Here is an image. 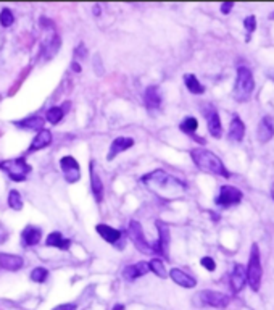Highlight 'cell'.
I'll list each match as a JSON object with an SVG mask.
<instances>
[{
	"label": "cell",
	"instance_id": "1",
	"mask_svg": "<svg viewBox=\"0 0 274 310\" xmlns=\"http://www.w3.org/2000/svg\"><path fill=\"white\" fill-rule=\"evenodd\" d=\"M140 181H142V184H145L147 187H150L153 192L165 194V197H170L168 194L178 195L181 191L186 189L184 181H181V179L168 175L163 170L150 171V173H147L145 176L140 178Z\"/></svg>",
	"mask_w": 274,
	"mask_h": 310
},
{
	"label": "cell",
	"instance_id": "2",
	"mask_svg": "<svg viewBox=\"0 0 274 310\" xmlns=\"http://www.w3.org/2000/svg\"><path fill=\"white\" fill-rule=\"evenodd\" d=\"M190 157H192V162L195 163V167L205 171V173H211V175L223 176V178L231 176V173L228 171L226 165L221 162V159L208 149L195 147L190 150Z\"/></svg>",
	"mask_w": 274,
	"mask_h": 310
},
{
	"label": "cell",
	"instance_id": "3",
	"mask_svg": "<svg viewBox=\"0 0 274 310\" xmlns=\"http://www.w3.org/2000/svg\"><path fill=\"white\" fill-rule=\"evenodd\" d=\"M255 89V81L250 68L247 67H239L237 68V78H236V84L232 89V95L237 102H247L252 97V92Z\"/></svg>",
	"mask_w": 274,
	"mask_h": 310
},
{
	"label": "cell",
	"instance_id": "4",
	"mask_svg": "<svg viewBox=\"0 0 274 310\" xmlns=\"http://www.w3.org/2000/svg\"><path fill=\"white\" fill-rule=\"evenodd\" d=\"M247 278H248V286L252 288V291L260 289L261 278H263V267H261L260 247L256 242L252 244V249H250V257H248V265H247Z\"/></svg>",
	"mask_w": 274,
	"mask_h": 310
},
{
	"label": "cell",
	"instance_id": "5",
	"mask_svg": "<svg viewBox=\"0 0 274 310\" xmlns=\"http://www.w3.org/2000/svg\"><path fill=\"white\" fill-rule=\"evenodd\" d=\"M194 299H195L197 305L213 307V308H226L231 302V297L228 294H224V292H220V291H211V289L200 291Z\"/></svg>",
	"mask_w": 274,
	"mask_h": 310
},
{
	"label": "cell",
	"instance_id": "6",
	"mask_svg": "<svg viewBox=\"0 0 274 310\" xmlns=\"http://www.w3.org/2000/svg\"><path fill=\"white\" fill-rule=\"evenodd\" d=\"M0 168H4L13 181H24L31 171V167L26 163L24 157L0 162Z\"/></svg>",
	"mask_w": 274,
	"mask_h": 310
},
{
	"label": "cell",
	"instance_id": "7",
	"mask_svg": "<svg viewBox=\"0 0 274 310\" xmlns=\"http://www.w3.org/2000/svg\"><path fill=\"white\" fill-rule=\"evenodd\" d=\"M242 197H244V194L240 189H237V187H234V186L224 184L220 187L216 197H214V203L221 209H229V207H234V205H237V203L242 202Z\"/></svg>",
	"mask_w": 274,
	"mask_h": 310
},
{
	"label": "cell",
	"instance_id": "8",
	"mask_svg": "<svg viewBox=\"0 0 274 310\" xmlns=\"http://www.w3.org/2000/svg\"><path fill=\"white\" fill-rule=\"evenodd\" d=\"M128 234H129L132 244H134V246L140 252H144V254H153V242L147 241L142 226H140V223L137 222V220H131V222H129Z\"/></svg>",
	"mask_w": 274,
	"mask_h": 310
},
{
	"label": "cell",
	"instance_id": "9",
	"mask_svg": "<svg viewBox=\"0 0 274 310\" xmlns=\"http://www.w3.org/2000/svg\"><path fill=\"white\" fill-rule=\"evenodd\" d=\"M60 167H62V171H63V176L68 183H78L79 178H81V167L78 160L71 157V155H65L60 160Z\"/></svg>",
	"mask_w": 274,
	"mask_h": 310
},
{
	"label": "cell",
	"instance_id": "10",
	"mask_svg": "<svg viewBox=\"0 0 274 310\" xmlns=\"http://www.w3.org/2000/svg\"><path fill=\"white\" fill-rule=\"evenodd\" d=\"M248 283V278H247V268L244 265H234V268H232L231 272V278H229V284H231V289L234 294H237V292H240L245 284Z\"/></svg>",
	"mask_w": 274,
	"mask_h": 310
},
{
	"label": "cell",
	"instance_id": "11",
	"mask_svg": "<svg viewBox=\"0 0 274 310\" xmlns=\"http://www.w3.org/2000/svg\"><path fill=\"white\" fill-rule=\"evenodd\" d=\"M156 230H158V239L153 242V254L166 255V250L170 247V228L161 222H156Z\"/></svg>",
	"mask_w": 274,
	"mask_h": 310
},
{
	"label": "cell",
	"instance_id": "12",
	"mask_svg": "<svg viewBox=\"0 0 274 310\" xmlns=\"http://www.w3.org/2000/svg\"><path fill=\"white\" fill-rule=\"evenodd\" d=\"M205 112V118H206V125H208V133L214 137V139H220L223 134V125H221V118L218 115V112L214 107L208 105V112Z\"/></svg>",
	"mask_w": 274,
	"mask_h": 310
},
{
	"label": "cell",
	"instance_id": "13",
	"mask_svg": "<svg viewBox=\"0 0 274 310\" xmlns=\"http://www.w3.org/2000/svg\"><path fill=\"white\" fill-rule=\"evenodd\" d=\"M131 147H134V139H132V137H126V136L116 137V139H113L110 144V150H108V155H106V159L112 162L115 157H118L120 153L126 152Z\"/></svg>",
	"mask_w": 274,
	"mask_h": 310
},
{
	"label": "cell",
	"instance_id": "14",
	"mask_svg": "<svg viewBox=\"0 0 274 310\" xmlns=\"http://www.w3.org/2000/svg\"><path fill=\"white\" fill-rule=\"evenodd\" d=\"M170 278L178 284V286H182L186 289H192L197 286V280L192 275H189L187 272L181 270V268H171L170 270Z\"/></svg>",
	"mask_w": 274,
	"mask_h": 310
},
{
	"label": "cell",
	"instance_id": "15",
	"mask_svg": "<svg viewBox=\"0 0 274 310\" xmlns=\"http://www.w3.org/2000/svg\"><path fill=\"white\" fill-rule=\"evenodd\" d=\"M148 272H150V267H148L147 262H137V264L128 265L126 268H124L123 278L126 281H136L137 278H142V276H145Z\"/></svg>",
	"mask_w": 274,
	"mask_h": 310
},
{
	"label": "cell",
	"instance_id": "16",
	"mask_svg": "<svg viewBox=\"0 0 274 310\" xmlns=\"http://www.w3.org/2000/svg\"><path fill=\"white\" fill-rule=\"evenodd\" d=\"M274 136V121L271 117H263L256 128V137L261 144H266Z\"/></svg>",
	"mask_w": 274,
	"mask_h": 310
},
{
	"label": "cell",
	"instance_id": "17",
	"mask_svg": "<svg viewBox=\"0 0 274 310\" xmlns=\"http://www.w3.org/2000/svg\"><path fill=\"white\" fill-rule=\"evenodd\" d=\"M97 233L100 234V238L106 242L113 244V246H118V242L123 239V233L120 230H116V228H112L110 225H105V223H100L95 226Z\"/></svg>",
	"mask_w": 274,
	"mask_h": 310
},
{
	"label": "cell",
	"instance_id": "18",
	"mask_svg": "<svg viewBox=\"0 0 274 310\" xmlns=\"http://www.w3.org/2000/svg\"><path fill=\"white\" fill-rule=\"evenodd\" d=\"M89 170H90V189H92L95 200L100 203L103 200V183L95 170V162L89 163Z\"/></svg>",
	"mask_w": 274,
	"mask_h": 310
},
{
	"label": "cell",
	"instance_id": "19",
	"mask_svg": "<svg viewBox=\"0 0 274 310\" xmlns=\"http://www.w3.org/2000/svg\"><path fill=\"white\" fill-rule=\"evenodd\" d=\"M144 104L148 110H158L161 107V94L158 86H148L144 91Z\"/></svg>",
	"mask_w": 274,
	"mask_h": 310
},
{
	"label": "cell",
	"instance_id": "20",
	"mask_svg": "<svg viewBox=\"0 0 274 310\" xmlns=\"http://www.w3.org/2000/svg\"><path fill=\"white\" fill-rule=\"evenodd\" d=\"M24 267V260L20 255L13 254H0V270L16 272Z\"/></svg>",
	"mask_w": 274,
	"mask_h": 310
},
{
	"label": "cell",
	"instance_id": "21",
	"mask_svg": "<svg viewBox=\"0 0 274 310\" xmlns=\"http://www.w3.org/2000/svg\"><path fill=\"white\" fill-rule=\"evenodd\" d=\"M50 142H52V131H48V129H40V131L36 134L34 139H32L28 152L40 150V149L47 147V145H50Z\"/></svg>",
	"mask_w": 274,
	"mask_h": 310
},
{
	"label": "cell",
	"instance_id": "22",
	"mask_svg": "<svg viewBox=\"0 0 274 310\" xmlns=\"http://www.w3.org/2000/svg\"><path fill=\"white\" fill-rule=\"evenodd\" d=\"M40 236H42V231H40V228L37 226H26L21 233V241L26 247H31V246H36V244L40 241Z\"/></svg>",
	"mask_w": 274,
	"mask_h": 310
},
{
	"label": "cell",
	"instance_id": "23",
	"mask_svg": "<svg viewBox=\"0 0 274 310\" xmlns=\"http://www.w3.org/2000/svg\"><path fill=\"white\" fill-rule=\"evenodd\" d=\"M244 134H245V125H244V121L240 120V117L236 113V115L232 117L231 125H229V139L240 142L244 139Z\"/></svg>",
	"mask_w": 274,
	"mask_h": 310
},
{
	"label": "cell",
	"instance_id": "24",
	"mask_svg": "<svg viewBox=\"0 0 274 310\" xmlns=\"http://www.w3.org/2000/svg\"><path fill=\"white\" fill-rule=\"evenodd\" d=\"M45 246H48V247H57V249H62V250H68L70 246H71V241L66 239L60 231H53V233H50V234L47 236Z\"/></svg>",
	"mask_w": 274,
	"mask_h": 310
},
{
	"label": "cell",
	"instance_id": "25",
	"mask_svg": "<svg viewBox=\"0 0 274 310\" xmlns=\"http://www.w3.org/2000/svg\"><path fill=\"white\" fill-rule=\"evenodd\" d=\"M62 45V40L60 37H58L57 32H53L52 36H48L45 40H44V44H42V52L45 54L47 59H50V57H53L57 52H58V48H60Z\"/></svg>",
	"mask_w": 274,
	"mask_h": 310
},
{
	"label": "cell",
	"instance_id": "26",
	"mask_svg": "<svg viewBox=\"0 0 274 310\" xmlns=\"http://www.w3.org/2000/svg\"><path fill=\"white\" fill-rule=\"evenodd\" d=\"M184 84L189 89L190 94H195V95H202L205 92V86L198 81V78L192 73H186L184 75Z\"/></svg>",
	"mask_w": 274,
	"mask_h": 310
},
{
	"label": "cell",
	"instance_id": "27",
	"mask_svg": "<svg viewBox=\"0 0 274 310\" xmlns=\"http://www.w3.org/2000/svg\"><path fill=\"white\" fill-rule=\"evenodd\" d=\"M16 126L20 128H24V129H44V125H45V118L42 117H29V118H24L21 121H15Z\"/></svg>",
	"mask_w": 274,
	"mask_h": 310
},
{
	"label": "cell",
	"instance_id": "28",
	"mask_svg": "<svg viewBox=\"0 0 274 310\" xmlns=\"http://www.w3.org/2000/svg\"><path fill=\"white\" fill-rule=\"evenodd\" d=\"M70 109V102H65L63 107H52L47 110V121L52 125H57L60 123L62 118L65 117V112Z\"/></svg>",
	"mask_w": 274,
	"mask_h": 310
},
{
	"label": "cell",
	"instance_id": "29",
	"mask_svg": "<svg viewBox=\"0 0 274 310\" xmlns=\"http://www.w3.org/2000/svg\"><path fill=\"white\" fill-rule=\"evenodd\" d=\"M197 128H198V121L195 117H186L179 125V129L187 136H195Z\"/></svg>",
	"mask_w": 274,
	"mask_h": 310
},
{
	"label": "cell",
	"instance_id": "30",
	"mask_svg": "<svg viewBox=\"0 0 274 310\" xmlns=\"http://www.w3.org/2000/svg\"><path fill=\"white\" fill-rule=\"evenodd\" d=\"M148 267H150V272L155 273L158 278H168L170 273L166 272V268H165V264H163V260L158 259V257H155L152 259L150 262H148Z\"/></svg>",
	"mask_w": 274,
	"mask_h": 310
},
{
	"label": "cell",
	"instance_id": "31",
	"mask_svg": "<svg viewBox=\"0 0 274 310\" xmlns=\"http://www.w3.org/2000/svg\"><path fill=\"white\" fill-rule=\"evenodd\" d=\"M8 205H10V209H13V210L23 209V200H21V195L18 191L12 189L10 192H8Z\"/></svg>",
	"mask_w": 274,
	"mask_h": 310
},
{
	"label": "cell",
	"instance_id": "32",
	"mask_svg": "<svg viewBox=\"0 0 274 310\" xmlns=\"http://www.w3.org/2000/svg\"><path fill=\"white\" fill-rule=\"evenodd\" d=\"M47 276H48V270L44 267H37L31 272V280L34 283H44L47 280Z\"/></svg>",
	"mask_w": 274,
	"mask_h": 310
},
{
	"label": "cell",
	"instance_id": "33",
	"mask_svg": "<svg viewBox=\"0 0 274 310\" xmlns=\"http://www.w3.org/2000/svg\"><path fill=\"white\" fill-rule=\"evenodd\" d=\"M15 21V16H13V12L10 10V8H4L2 12H0V24L5 28L12 26Z\"/></svg>",
	"mask_w": 274,
	"mask_h": 310
},
{
	"label": "cell",
	"instance_id": "34",
	"mask_svg": "<svg viewBox=\"0 0 274 310\" xmlns=\"http://www.w3.org/2000/svg\"><path fill=\"white\" fill-rule=\"evenodd\" d=\"M244 28L247 31V42H248V40H250V36L253 34V31L256 28V18L253 15H248L247 18L244 20Z\"/></svg>",
	"mask_w": 274,
	"mask_h": 310
},
{
	"label": "cell",
	"instance_id": "35",
	"mask_svg": "<svg viewBox=\"0 0 274 310\" xmlns=\"http://www.w3.org/2000/svg\"><path fill=\"white\" fill-rule=\"evenodd\" d=\"M200 265L205 268V270H208V272H214L216 270V264H214V260L208 255H205L200 259Z\"/></svg>",
	"mask_w": 274,
	"mask_h": 310
},
{
	"label": "cell",
	"instance_id": "36",
	"mask_svg": "<svg viewBox=\"0 0 274 310\" xmlns=\"http://www.w3.org/2000/svg\"><path fill=\"white\" fill-rule=\"evenodd\" d=\"M232 7H234V2H224V4H221V13L229 15L231 10H232Z\"/></svg>",
	"mask_w": 274,
	"mask_h": 310
},
{
	"label": "cell",
	"instance_id": "37",
	"mask_svg": "<svg viewBox=\"0 0 274 310\" xmlns=\"http://www.w3.org/2000/svg\"><path fill=\"white\" fill-rule=\"evenodd\" d=\"M52 310H76V304H62V305H57Z\"/></svg>",
	"mask_w": 274,
	"mask_h": 310
},
{
	"label": "cell",
	"instance_id": "38",
	"mask_svg": "<svg viewBox=\"0 0 274 310\" xmlns=\"http://www.w3.org/2000/svg\"><path fill=\"white\" fill-rule=\"evenodd\" d=\"M71 67H73V70H74V71H81V67H79V63H76V62H74V63L71 65Z\"/></svg>",
	"mask_w": 274,
	"mask_h": 310
},
{
	"label": "cell",
	"instance_id": "39",
	"mask_svg": "<svg viewBox=\"0 0 274 310\" xmlns=\"http://www.w3.org/2000/svg\"><path fill=\"white\" fill-rule=\"evenodd\" d=\"M113 310H124V305H121V304H116V305L113 307Z\"/></svg>",
	"mask_w": 274,
	"mask_h": 310
},
{
	"label": "cell",
	"instance_id": "40",
	"mask_svg": "<svg viewBox=\"0 0 274 310\" xmlns=\"http://www.w3.org/2000/svg\"><path fill=\"white\" fill-rule=\"evenodd\" d=\"M271 197H272V200H274V183L271 184Z\"/></svg>",
	"mask_w": 274,
	"mask_h": 310
},
{
	"label": "cell",
	"instance_id": "41",
	"mask_svg": "<svg viewBox=\"0 0 274 310\" xmlns=\"http://www.w3.org/2000/svg\"><path fill=\"white\" fill-rule=\"evenodd\" d=\"M269 18H271V20H274V12H272V13L269 15Z\"/></svg>",
	"mask_w": 274,
	"mask_h": 310
}]
</instances>
